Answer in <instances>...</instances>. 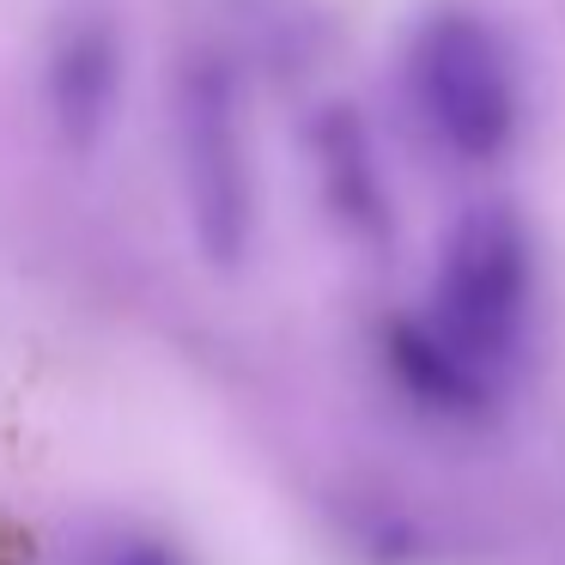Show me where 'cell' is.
<instances>
[{
  "label": "cell",
  "instance_id": "cell-1",
  "mask_svg": "<svg viewBox=\"0 0 565 565\" xmlns=\"http://www.w3.org/2000/svg\"><path fill=\"white\" fill-rule=\"evenodd\" d=\"M402 86L414 116L450 159L492 164L516 147L523 128V74L480 7L438 0L407 25L402 38Z\"/></svg>",
  "mask_w": 565,
  "mask_h": 565
},
{
  "label": "cell",
  "instance_id": "cell-2",
  "mask_svg": "<svg viewBox=\"0 0 565 565\" xmlns=\"http://www.w3.org/2000/svg\"><path fill=\"white\" fill-rule=\"evenodd\" d=\"M529 317H535V237L523 213L504 201L456 213L438 244L426 322L492 377L523 353Z\"/></svg>",
  "mask_w": 565,
  "mask_h": 565
},
{
  "label": "cell",
  "instance_id": "cell-3",
  "mask_svg": "<svg viewBox=\"0 0 565 565\" xmlns=\"http://www.w3.org/2000/svg\"><path fill=\"white\" fill-rule=\"evenodd\" d=\"M171 110L177 177H183L195 244L207 262L237 268L256 244V164H249V122L237 74L213 55L183 62Z\"/></svg>",
  "mask_w": 565,
  "mask_h": 565
},
{
  "label": "cell",
  "instance_id": "cell-4",
  "mask_svg": "<svg viewBox=\"0 0 565 565\" xmlns=\"http://www.w3.org/2000/svg\"><path fill=\"white\" fill-rule=\"evenodd\" d=\"M43 98H50L55 135L67 147L92 152L104 140L122 98V25L98 7H74L62 13L43 55Z\"/></svg>",
  "mask_w": 565,
  "mask_h": 565
},
{
  "label": "cell",
  "instance_id": "cell-5",
  "mask_svg": "<svg viewBox=\"0 0 565 565\" xmlns=\"http://www.w3.org/2000/svg\"><path fill=\"white\" fill-rule=\"evenodd\" d=\"M390 371L402 377L407 395H419L438 414H475L492 395V377L475 359L456 353L431 322H395L390 329Z\"/></svg>",
  "mask_w": 565,
  "mask_h": 565
},
{
  "label": "cell",
  "instance_id": "cell-6",
  "mask_svg": "<svg viewBox=\"0 0 565 565\" xmlns=\"http://www.w3.org/2000/svg\"><path fill=\"white\" fill-rule=\"evenodd\" d=\"M317 159H322V177H329V195L341 207V220L365 225V232H383V183H377V164L365 152V135L347 122L341 110L317 128Z\"/></svg>",
  "mask_w": 565,
  "mask_h": 565
},
{
  "label": "cell",
  "instance_id": "cell-7",
  "mask_svg": "<svg viewBox=\"0 0 565 565\" xmlns=\"http://www.w3.org/2000/svg\"><path fill=\"white\" fill-rule=\"evenodd\" d=\"M116 565H183V559H177L164 541H128V547L116 553Z\"/></svg>",
  "mask_w": 565,
  "mask_h": 565
}]
</instances>
